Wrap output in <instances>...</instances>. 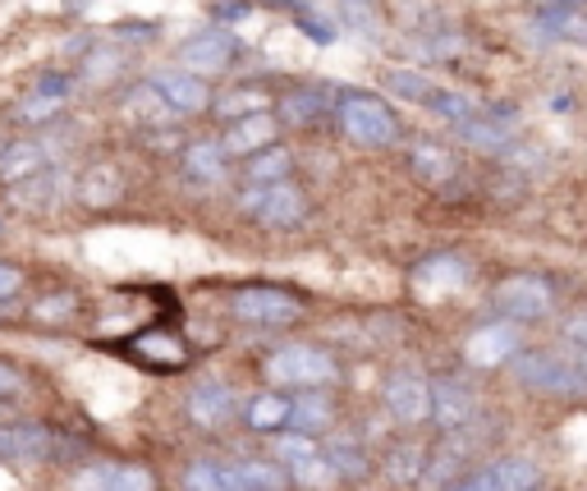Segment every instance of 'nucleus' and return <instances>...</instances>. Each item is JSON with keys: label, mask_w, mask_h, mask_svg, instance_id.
Listing matches in <instances>:
<instances>
[{"label": "nucleus", "mask_w": 587, "mask_h": 491, "mask_svg": "<svg viewBox=\"0 0 587 491\" xmlns=\"http://www.w3.org/2000/svg\"><path fill=\"white\" fill-rule=\"evenodd\" d=\"M216 111H221L226 119H243V115H258V111H266V92H253V87H234V92H226V97L221 102H216Z\"/></svg>", "instance_id": "nucleus-29"}, {"label": "nucleus", "mask_w": 587, "mask_h": 491, "mask_svg": "<svg viewBox=\"0 0 587 491\" xmlns=\"http://www.w3.org/2000/svg\"><path fill=\"white\" fill-rule=\"evenodd\" d=\"M326 459L339 469V478H345V473H349V478H363V473H367V459H363L358 446H349V441H335V446L326 450Z\"/></svg>", "instance_id": "nucleus-33"}, {"label": "nucleus", "mask_w": 587, "mask_h": 491, "mask_svg": "<svg viewBox=\"0 0 587 491\" xmlns=\"http://www.w3.org/2000/svg\"><path fill=\"white\" fill-rule=\"evenodd\" d=\"M386 87L399 92V97H409V102H427L437 83H431L427 74H418V70H390V74H386Z\"/></svg>", "instance_id": "nucleus-28"}, {"label": "nucleus", "mask_w": 587, "mask_h": 491, "mask_svg": "<svg viewBox=\"0 0 587 491\" xmlns=\"http://www.w3.org/2000/svg\"><path fill=\"white\" fill-rule=\"evenodd\" d=\"M266 377L275 386H298V390H322L339 377V363L317 345H285L266 358Z\"/></svg>", "instance_id": "nucleus-1"}, {"label": "nucleus", "mask_w": 587, "mask_h": 491, "mask_svg": "<svg viewBox=\"0 0 587 491\" xmlns=\"http://www.w3.org/2000/svg\"><path fill=\"white\" fill-rule=\"evenodd\" d=\"M469 281H473V267L463 262V258H454V253L427 258V262H418V271H413V285H418L422 299H446V294L463 290Z\"/></svg>", "instance_id": "nucleus-11"}, {"label": "nucleus", "mask_w": 587, "mask_h": 491, "mask_svg": "<svg viewBox=\"0 0 587 491\" xmlns=\"http://www.w3.org/2000/svg\"><path fill=\"white\" fill-rule=\"evenodd\" d=\"M290 409H294V400H285V395H275V390H262L243 405V422H249L253 432H275V427L290 422Z\"/></svg>", "instance_id": "nucleus-18"}, {"label": "nucleus", "mask_w": 587, "mask_h": 491, "mask_svg": "<svg viewBox=\"0 0 587 491\" xmlns=\"http://www.w3.org/2000/svg\"><path fill=\"white\" fill-rule=\"evenodd\" d=\"M70 313H74V299H70V294L42 299V309H38V317H70Z\"/></svg>", "instance_id": "nucleus-38"}, {"label": "nucleus", "mask_w": 587, "mask_h": 491, "mask_svg": "<svg viewBox=\"0 0 587 491\" xmlns=\"http://www.w3.org/2000/svg\"><path fill=\"white\" fill-rule=\"evenodd\" d=\"M303 487H317V491H331V487H339V469L331 464L326 455H313V459H303V464H294L290 469Z\"/></svg>", "instance_id": "nucleus-27"}, {"label": "nucleus", "mask_w": 587, "mask_h": 491, "mask_svg": "<svg viewBox=\"0 0 587 491\" xmlns=\"http://www.w3.org/2000/svg\"><path fill=\"white\" fill-rule=\"evenodd\" d=\"M331 418H335V409H331V400H326L322 390H317V395H313V390H303L298 400H294V409H290L294 432H307V437L322 432V427H331Z\"/></svg>", "instance_id": "nucleus-21"}, {"label": "nucleus", "mask_w": 587, "mask_h": 491, "mask_svg": "<svg viewBox=\"0 0 587 491\" xmlns=\"http://www.w3.org/2000/svg\"><path fill=\"white\" fill-rule=\"evenodd\" d=\"M51 446H55L51 432H46V427H33V422L6 427V432H0V455H6V459H42Z\"/></svg>", "instance_id": "nucleus-19"}, {"label": "nucleus", "mask_w": 587, "mask_h": 491, "mask_svg": "<svg viewBox=\"0 0 587 491\" xmlns=\"http://www.w3.org/2000/svg\"><path fill=\"white\" fill-rule=\"evenodd\" d=\"M243 211H253L262 226L285 230V226H298L303 221L307 202H303V194L294 189L290 179H281V184H253V189L243 194Z\"/></svg>", "instance_id": "nucleus-5"}, {"label": "nucleus", "mask_w": 587, "mask_h": 491, "mask_svg": "<svg viewBox=\"0 0 587 491\" xmlns=\"http://www.w3.org/2000/svg\"><path fill=\"white\" fill-rule=\"evenodd\" d=\"M10 294H19V271L10 262H0V299H10Z\"/></svg>", "instance_id": "nucleus-39"}, {"label": "nucleus", "mask_w": 587, "mask_h": 491, "mask_svg": "<svg viewBox=\"0 0 587 491\" xmlns=\"http://www.w3.org/2000/svg\"><path fill=\"white\" fill-rule=\"evenodd\" d=\"M427 106H431V111H437L441 119H450V125H463V119H473V115H482L478 97H469V92H459V87H431V97H427Z\"/></svg>", "instance_id": "nucleus-23"}, {"label": "nucleus", "mask_w": 587, "mask_h": 491, "mask_svg": "<svg viewBox=\"0 0 587 491\" xmlns=\"http://www.w3.org/2000/svg\"><path fill=\"white\" fill-rule=\"evenodd\" d=\"M422 464H427V450L399 446L395 459H390V478H395V482H413V478H422Z\"/></svg>", "instance_id": "nucleus-32"}, {"label": "nucleus", "mask_w": 587, "mask_h": 491, "mask_svg": "<svg viewBox=\"0 0 587 491\" xmlns=\"http://www.w3.org/2000/svg\"><path fill=\"white\" fill-rule=\"evenodd\" d=\"M230 55H234V42L230 33H221V28H207V33H193L189 42L179 46V60H184V70H193V74H221L230 65Z\"/></svg>", "instance_id": "nucleus-12"}, {"label": "nucleus", "mask_w": 587, "mask_h": 491, "mask_svg": "<svg viewBox=\"0 0 587 491\" xmlns=\"http://www.w3.org/2000/svg\"><path fill=\"white\" fill-rule=\"evenodd\" d=\"M313 455H322V450H317V441L307 437V432H290V437H275V459H281L285 469L303 464V459H313Z\"/></svg>", "instance_id": "nucleus-30"}, {"label": "nucleus", "mask_w": 587, "mask_h": 491, "mask_svg": "<svg viewBox=\"0 0 587 491\" xmlns=\"http://www.w3.org/2000/svg\"><path fill=\"white\" fill-rule=\"evenodd\" d=\"M230 313L239 322H253V326H290L303 317V303L290 290H275V285H249L230 299Z\"/></svg>", "instance_id": "nucleus-4"}, {"label": "nucleus", "mask_w": 587, "mask_h": 491, "mask_svg": "<svg viewBox=\"0 0 587 491\" xmlns=\"http://www.w3.org/2000/svg\"><path fill=\"white\" fill-rule=\"evenodd\" d=\"M339 129H345L354 143H363V147H390L399 138V115L381 97L349 92V97L339 102Z\"/></svg>", "instance_id": "nucleus-2"}, {"label": "nucleus", "mask_w": 587, "mask_h": 491, "mask_svg": "<svg viewBox=\"0 0 587 491\" xmlns=\"http://www.w3.org/2000/svg\"><path fill=\"white\" fill-rule=\"evenodd\" d=\"M119 194H125V179H119V170H111V166H92L83 175V184H78V198L92 202V207H106Z\"/></svg>", "instance_id": "nucleus-24"}, {"label": "nucleus", "mask_w": 587, "mask_h": 491, "mask_svg": "<svg viewBox=\"0 0 587 491\" xmlns=\"http://www.w3.org/2000/svg\"><path fill=\"white\" fill-rule=\"evenodd\" d=\"M147 92H151V97H161V106L184 111V115H193V111H202L211 102L202 74H193V70H151L147 74Z\"/></svg>", "instance_id": "nucleus-7"}, {"label": "nucleus", "mask_w": 587, "mask_h": 491, "mask_svg": "<svg viewBox=\"0 0 587 491\" xmlns=\"http://www.w3.org/2000/svg\"><path fill=\"white\" fill-rule=\"evenodd\" d=\"M413 170L422 175V184H450L454 170H459V161L450 157L441 143H418L413 147Z\"/></svg>", "instance_id": "nucleus-22"}, {"label": "nucleus", "mask_w": 587, "mask_h": 491, "mask_svg": "<svg viewBox=\"0 0 587 491\" xmlns=\"http://www.w3.org/2000/svg\"><path fill=\"white\" fill-rule=\"evenodd\" d=\"M583 373H587V349H583Z\"/></svg>", "instance_id": "nucleus-41"}, {"label": "nucleus", "mask_w": 587, "mask_h": 491, "mask_svg": "<svg viewBox=\"0 0 587 491\" xmlns=\"http://www.w3.org/2000/svg\"><path fill=\"white\" fill-rule=\"evenodd\" d=\"M184 175L193 184H221L226 179V147L216 143H193L184 152Z\"/></svg>", "instance_id": "nucleus-20"}, {"label": "nucleus", "mask_w": 587, "mask_h": 491, "mask_svg": "<svg viewBox=\"0 0 587 491\" xmlns=\"http://www.w3.org/2000/svg\"><path fill=\"white\" fill-rule=\"evenodd\" d=\"M518 345H523V335H518V322H491V326H478L469 335V345H463V358H469L473 367H501L510 358H518Z\"/></svg>", "instance_id": "nucleus-8"}, {"label": "nucleus", "mask_w": 587, "mask_h": 491, "mask_svg": "<svg viewBox=\"0 0 587 491\" xmlns=\"http://www.w3.org/2000/svg\"><path fill=\"white\" fill-rule=\"evenodd\" d=\"M70 97V83L65 79H42L33 92H28V97L19 102V119H28V125H42V119H51L55 111H60V102Z\"/></svg>", "instance_id": "nucleus-16"}, {"label": "nucleus", "mask_w": 587, "mask_h": 491, "mask_svg": "<svg viewBox=\"0 0 587 491\" xmlns=\"http://www.w3.org/2000/svg\"><path fill=\"white\" fill-rule=\"evenodd\" d=\"M271 138H275V119L266 115V111H258V115H243L239 125L226 134V152L230 157H253V152H262V147H271Z\"/></svg>", "instance_id": "nucleus-14"}, {"label": "nucleus", "mask_w": 587, "mask_h": 491, "mask_svg": "<svg viewBox=\"0 0 587 491\" xmlns=\"http://www.w3.org/2000/svg\"><path fill=\"white\" fill-rule=\"evenodd\" d=\"M106 491H157V478H151V469H143V464H119V469H111Z\"/></svg>", "instance_id": "nucleus-31"}, {"label": "nucleus", "mask_w": 587, "mask_h": 491, "mask_svg": "<svg viewBox=\"0 0 587 491\" xmlns=\"http://www.w3.org/2000/svg\"><path fill=\"white\" fill-rule=\"evenodd\" d=\"M565 341L578 345V349H587V313H574V317L565 322Z\"/></svg>", "instance_id": "nucleus-37"}, {"label": "nucleus", "mask_w": 587, "mask_h": 491, "mask_svg": "<svg viewBox=\"0 0 587 491\" xmlns=\"http://www.w3.org/2000/svg\"><path fill=\"white\" fill-rule=\"evenodd\" d=\"M23 386V377H19V367H10V363H0V395H14Z\"/></svg>", "instance_id": "nucleus-40"}, {"label": "nucleus", "mask_w": 587, "mask_h": 491, "mask_svg": "<svg viewBox=\"0 0 587 491\" xmlns=\"http://www.w3.org/2000/svg\"><path fill=\"white\" fill-rule=\"evenodd\" d=\"M386 409L399 422H427L431 418V382H422L418 373H395L386 377Z\"/></svg>", "instance_id": "nucleus-10"}, {"label": "nucleus", "mask_w": 587, "mask_h": 491, "mask_svg": "<svg viewBox=\"0 0 587 491\" xmlns=\"http://www.w3.org/2000/svg\"><path fill=\"white\" fill-rule=\"evenodd\" d=\"M491 303H496V313L510 317V322H542L551 313L555 294H551V285L542 281V275L523 271V275H505V281L491 290Z\"/></svg>", "instance_id": "nucleus-3"}, {"label": "nucleus", "mask_w": 587, "mask_h": 491, "mask_svg": "<svg viewBox=\"0 0 587 491\" xmlns=\"http://www.w3.org/2000/svg\"><path fill=\"white\" fill-rule=\"evenodd\" d=\"M450 491H501V482H496V469H478V473H469V478H454L450 482Z\"/></svg>", "instance_id": "nucleus-35"}, {"label": "nucleus", "mask_w": 587, "mask_h": 491, "mask_svg": "<svg viewBox=\"0 0 587 491\" xmlns=\"http://www.w3.org/2000/svg\"><path fill=\"white\" fill-rule=\"evenodd\" d=\"M184 491H243L239 464H216V459H193L184 469Z\"/></svg>", "instance_id": "nucleus-15"}, {"label": "nucleus", "mask_w": 587, "mask_h": 491, "mask_svg": "<svg viewBox=\"0 0 587 491\" xmlns=\"http://www.w3.org/2000/svg\"><path fill=\"white\" fill-rule=\"evenodd\" d=\"M290 166H294V157H290L285 147H262V152H253V157H249L243 175H249L253 184H281L290 175Z\"/></svg>", "instance_id": "nucleus-25"}, {"label": "nucleus", "mask_w": 587, "mask_h": 491, "mask_svg": "<svg viewBox=\"0 0 587 491\" xmlns=\"http://www.w3.org/2000/svg\"><path fill=\"white\" fill-rule=\"evenodd\" d=\"M0 230H6V221H0Z\"/></svg>", "instance_id": "nucleus-42"}, {"label": "nucleus", "mask_w": 587, "mask_h": 491, "mask_svg": "<svg viewBox=\"0 0 587 491\" xmlns=\"http://www.w3.org/2000/svg\"><path fill=\"white\" fill-rule=\"evenodd\" d=\"M322 111V97H313V92H294V97L281 102V115L290 119V125H307Z\"/></svg>", "instance_id": "nucleus-34"}, {"label": "nucleus", "mask_w": 587, "mask_h": 491, "mask_svg": "<svg viewBox=\"0 0 587 491\" xmlns=\"http://www.w3.org/2000/svg\"><path fill=\"white\" fill-rule=\"evenodd\" d=\"M473 409H478V400H473V390H469V386H459V382H450V377L431 382V418H437L441 427L469 422Z\"/></svg>", "instance_id": "nucleus-13"}, {"label": "nucleus", "mask_w": 587, "mask_h": 491, "mask_svg": "<svg viewBox=\"0 0 587 491\" xmlns=\"http://www.w3.org/2000/svg\"><path fill=\"white\" fill-rule=\"evenodd\" d=\"M184 414H189L198 427H226V422L239 414V395H234V386H226V382L202 377V382L189 390V400H184Z\"/></svg>", "instance_id": "nucleus-9"}, {"label": "nucleus", "mask_w": 587, "mask_h": 491, "mask_svg": "<svg viewBox=\"0 0 587 491\" xmlns=\"http://www.w3.org/2000/svg\"><path fill=\"white\" fill-rule=\"evenodd\" d=\"M491 469H496L501 491H537V464H533V459L510 455V459H496Z\"/></svg>", "instance_id": "nucleus-26"}, {"label": "nucleus", "mask_w": 587, "mask_h": 491, "mask_svg": "<svg viewBox=\"0 0 587 491\" xmlns=\"http://www.w3.org/2000/svg\"><path fill=\"white\" fill-rule=\"evenodd\" d=\"M42 166H46V147L42 143H10L6 152H0V179H6V184L33 179Z\"/></svg>", "instance_id": "nucleus-17"}, {"label": "nucleus", "mask_w": 587, "mask_h": 491, "mask_svg": "<svg viewBox=\"0 0 587 491\" xmlns=\"http://www.w3.org/2000/svg\"><path fill=\"white\" fill-rule=\"evenodd\" d=\"M70 487H74V491H106V487H111V469H106V464L83 469V473H74Z\"/></svg>", "instance_id": "nucleus-36"}, {"label": "nucleus", "mask_w": 587, "mask_h": 491, "mask_svg": "<svg viewBox=\"0 0 587 491\" xmlns=\"http://www.w3.org/2000/svg\"><path fill=\"white\" fill-rule=\"evenodd\" d=\"M514 373H518L523 386L546 390V395H583L587 390V377L578 373L574 363L555 358V354H528V358H518Z\"/></svg>", "instance_id": "nucleus-6"}]
</instances>
